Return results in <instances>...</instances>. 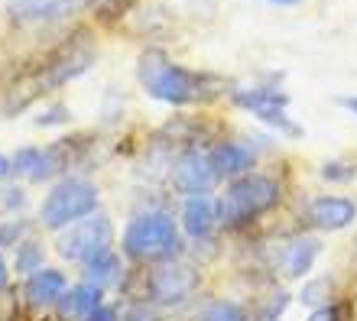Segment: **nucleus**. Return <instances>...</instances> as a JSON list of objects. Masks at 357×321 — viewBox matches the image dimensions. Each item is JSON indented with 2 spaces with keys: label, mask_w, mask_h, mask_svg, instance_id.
<instances>
[{
  "label": "nucleus",
  "mask_w": 357,
  "mask_h": 321,
  "mask_svg": "<svg viewBox=\"0 0 357 321\" xmlns=\"http://www.w3.org/2000/svg\"><path fill=\"white\" fill-rule=\"evenodd\" d=\"M123 253L130 260H172L178 253V227L166 211H143L123 230Z\"/></svg>",
  "instance_id": "f257e3e1"
},
{
  "label": "nucleus",
  "mask_w": 357,
  "mask_h": 321,
  "mask_svg": "<svg viewBox=\"0 0 357 321\" xmlns=\"http://www.w3.org/2000/svg\"><path fill=\"white\" fill-rule=\"evenodd\" d=\"M137 78L146 88V95H153L156 101H166V104H188V101L198 97V78L192 72H185L182 65L169 62L156 49L140 56Z\"/></svg>",
  "instance_id": "f03ea898"
},
{
  "label": "nucleus",
  "mask_w": 357,
  "mask_h": 321,
  "mask_svg": "<svg viewBox=\"0 0 357 321\" xmlns=\"http://www.w3.org/2000/svg\"><path fill=\"white\" fill-rule=\"evenodd\" d=\"M276 201H280V185L270 175L247 172V175L231 182L225 198L218 201V221L225 227H237V224H244V221H250V217L270 211Z\"/></svg>",
  "instance_id": "7ed1b4c3"
},
{
  "label": "nucleus",
  "mask_w": 357,
  "mask_h": 321,
  "mask_svg": "<svg viewBox=\"0 0 357 321\" xmlns=\"http://www.w3.org/2000/svg\"><path fill=\"white\" fill-rule=\"evenodd\" d=\"M94 208H98V189L91 182L66 179L46 195L43 208H39V221L49 230H59V227H68L82 217L94 214Z\"/></svg>",
  "instance_id": "20e7f679"
},
{
  "label": "nucleus",
  "mask_w": 357,
  "mask_h": 321,
  "mask_svg": "<svg viewBox=\"0 0 357 321\" xmlns=\"http://www.w3.org/2000/svg\"><path fill=\"white\" fill-rule=\"evenodd\" d=\"M114 244V227H111V217L104 211H94V214L82 217L75 224H68V230L59 237V256H66L72 263H88L94 256L107 253Z\"/></svg>",
  "instance_id": "39448f33"
},
{
  "label": "nucleus",
  "mask_w": 357,
  "mask_h": 321,
  "mask_svg": "<svg viewBox=\"0 0 357 321\" xmlns=\"http://www.w3.org/2000/svg\"><path fill=\"white\" fill-rule=\"evenodd\" d=\"M150 299L156 305H182L198 289V269L188 263L166 260L150 273Z\"/></svg>",
  "instance_id": "423d86ee"
},
{
  "label": "nucleus",
  "mask_w": 357,
  "mask_h": 321,
  "mask_svg": "<svg viewBox=\"0 0 357 321\" xmlns=\"http://www.w3.org/2000/svg\"><path fill=\"white\" fill-rule=\"evenodd\" d=\"M234 104L244 107V111H250L254 117H260V120L273 123L276 130L289 133V136L299 133V127H296V123L289 120V113H286L289 97L282 95V91H273V88H237Z\"/></svg>",
  "instance_id": "0eeeda50"
},
{
  "label": "nucleus",
  "mask_w": 357,
  "mask_h": 321,
  "mask_svg": "<svg viewBox=\"0 0 357 321\" xmlns=\"http://www.w3.org/2000/svg\"><path fill=\"white\" fill-rule=\"evenodd\" d=\"M169 182H172V189L188 195V198L192 195H208L218 185V169H215V162H211V156H205V152H198V150H188L176 159V166L169 172Z\"/></svg>",
  "instance_id": "6e6552de"
},
{
  "label": "nucleus",
  "mask_w": 357,
  "mask_h": 321,
  "mask_svg": "<svg viewBox=\"0 0 357 321\" xmlns=\"http://www.w3.org/2000/svg\"><path fill=\"white\" fill-rule=\"evenodd\" d=\"M91 0H10V13L20 23H52V19L75 13Z\"/></svg>",
  "instance_id": "1a4fd4ad"
},
{
  "label": "nucleus",
  "mask_w": 357,
  "mask_h": 321,
  "mask_svg": "<svg viewBox=\"0 0 357 321\" xmlns=\"http://www.w3.org/2000/svg\"><path fill=\"white\" fill-rule=\"evenodd\" d=\"M357 217V205L341 195H321L309 205V221L319 230H341Z\"/></svg>",
  "instance_id": "9d476101"
},
{
  "label": "nucleus",
  "mask_w": 357,
  "mask_h": 321,
  "mask_svg": "<svg viewBox=\"0 0 357 321\" xmlns=\"http://www.w3.org/2000/svg\"><path fill=\"white\" fill-rule=\"evenodd\" d=\"M211 162L218 169V179H241L254 166V150L247 143H221L211 152Z\"/></svg>",
  "instance_id": "9b49d317"
},
{
  "label": "nucleus",
  "mask_w": 357,
  "mask_h": 321,
  "mask_svg": "<svg viewBox=\"0 0 357 321\" xmlns=\"http://www.w3.org/2000/svg\"><path fill=\"white\" fill-rule=\"evenodd\" d=\"M215 221H218V208L211 205L208 195H192V198L182 205V227H185V234L195 237V240H205V237L215 230Z\"/></svg>",
  "instance_id": "f8f14e48"
},
{
  "label": "nucleus",
  "mask_w": 357,
  "mask_h": 321,
  "mask_svg": "<svg viewBox=\"0 0 357 321\" xmlns=\"http://www.w3.org/2000/svg\"><path fill=\"white\" fill-rule=\"evenodd\" d=\"M315 256H319V240H312V237H296V240H289L280 253L282 276H289V279L305 276L312 269V263H315Z\"/></svg>",
  "instance_id": "ddd939ff"
},
{
  "label": "nucleus",
  "mask_w": 357,
  "mask_h": 321,
  "mask_svg": "<svg viewBox=\"0 0 357 321\" xmlns=\"http://www.w3.org/2000/svg\"><path fill=\"white\" fill-rule=\"evenodd\" d=\"M101 308V289L91 283H82L75 289H68L62 299H59V312L62 318H82L88 321L94 312Z\"/></svg>",
  "instance_id": "4468645a"
},
{
  "label": "nucleus",
  "mask_w": 357,
  "mask_h": 321,
  "mask_svg": "<svg viewBox=\"0 0 357 321\" xmlns=\"http://www.w3.org/2000/svg\"><path fill=\"white\" fill-rule=\"evenodd\" d=\"M66 292H68L66 276L59 273V269H36L26 283V295H29V302L33 305H52V302H59Z\"/></svg>",
  "instance_id": "2eb2a0df"
},
{
  "label": "nucleus",
  "mask_w": 357,
  "mask_h": 321,
  "mask_svg": "<svg viewBox=\"0 0 357 321\" xmlns=\"http://www.w3.org/2000/svg\"><path fill=\"white\" fill-rule=\"evenodd\" d=\"M121 276V260L107 250V253L94 256V260H88L85 269H82V279L91 285H98V289H104V285H111L114 279Z\"/></svg>",
  "instance_id": "dca6fc26"
},
{
  "label": "nucleus",
  "mask_w": 357,
  "mask_h": 321,
  "mask_svg": "<svg viewBox=\"0 0 357 321\" xmlns=\"http://www.w3.org/2000/svg\"><path fill=\"white\" fill-rule=\"evenodd\" d=\"M29 269H43V246L23 240L17 250V273H29Z\"/></svg>",
  "instance_id": "f3484780"
},
{
  "label": "nucleus",
  "mask_w": 357,
  "mask_h": 321,
  "mask_svg": "<svg viewBox=\"0 0 357 321\" xmlns=\"http://www.w3.org/2000/svg\"><path fill=\"white\" fill-rule=\"evenodd\" d=\"M202 321H247V318L234 302H211L202 312Z\"/></svg>",
  "instance_id": "a211bd4d"
},
{
  "label": "nucleus",
  "mask_w": 357,
  "mask_h": 321,
  "mask_svg": "<svg viewBox=\"0 0 357 321\" xmlns=\"http://www.w3.org/2000/svg\"><path fill=\"white\" fill-rule=\"evenodd\" d=\"M39 162H43V150H33V146H26V150H20L17 156H13V172H20V175L33 179V172L39 169Z\"/></svg>",
  "instance_id": "6ab92c4d"
},
{
  "label": "nucleus",
  "mask_w": 357,
  "mask_h": 321,
  "mask_svg": "<svg viewBox=\"0 0 357 321\" xmlns=\"http://www.w3.org/2000/svg\"><path fill=\"white\" fill-rule=\"evenodd\" d=\"M29 224L26 221H10V224L0 227V246H20L23 237H26Z\"/></svg>",
  "instance_id": "aec40b11"
},
{
  "label": "nucleus",
  "mask_w": 357,
  "mask_h": 321,
  "mask_svg": "<svg viewBox=\"0 0 357 321\" xmlns=\"http://www.w3.org/2000/svg\"><path fill=\"white\" fill-rule=\"evenodd\" d=\"M23 201H26V195L20 189H0V217L10 214V211L23 208Z\"/></svg>",
  "instance_id": "412c9836"
},
{
  "label": "nucleus",
  "mask_w": 357,
  "mask_h": 321,
  "mask_svg": "<svg viewBox=\"0 0 357 321\" xmlns=\"http://www.w3.org/2000/svg\"><path fill=\"white\" fill-rule=\"evenodd\" d=\"M328 289H331V283H328V279H319V283L305 285V289H302V302H305V305H319L321 299H325V295H321V292H328Z\"/></svg>",
  "instance_id": "4be33fe9"
},
{
  "label": "nucleus",
  "mask_w": 357,
  "mask_h": 321,
  "mask_svg": "<svg viewBox=\"0 0 357 321\" xmlns=\"http://www.w3.org/2000/svg\"><path fill=\"white\" fill-rule=\"evenodd\" d=\"M123 321H160V318H156V312H150L146 305H133L130 312L123 315Z\"/></svg>",
  "instance_id": "5701e85b"
},
{
  "label": "nucleus",
  "mask_w": 357,
  "mask_h": 321,
  "mask_svg": "<svg viewBox=\"0 0 357 321\" xmlns=\"http://www.w3.org/2000/svg\"><path fill=\"white\" fill-rule=\"evenodd\" d=\"M335 308H328V305H321V308H315V312H312V318L309 321H335Z\"/></svg>",
  "instance_id": "b1692460"
},
{
  "label": "nucleus",
  "mask_w": 357,
  "mask_h": 321,
  "mask_svg": "<svg viewBox=\"0 0 357 321\" xmlns=\"http://www.w3.org/2000/svg\"><path fill=\"white\" fill-rule=\"evenodd\" d=\"M88 321H117V312H114V308H104V305H101V308H98V312H94Z\"/></svg>",
  "instance_id": "393cba45"
},
{
  "label": "nucleus",
  "mask_w": 357,
  "mask_h": 321,
  "mask_svg": "<svg viewBox=\"0 0 357 321\" xmlns=\"http://www.w3.org/2000/svg\"><path fill=\"white\" fill-rule=\"evenodd\" d=\"M10 172H13V159H7V156H0V182L7 179Z\"/></svg>",
  "instance_id": "a878e982"
},
{
  "label": "nucleus",
  "mask_w": 357,
  "mask_h": 321,
  "mask_svg": "<svg viewBox=\"0 0 357 321\" xmlns=\"http://www.w3.org/2000/svg\"><path fill=\"white\" fill-rule=\"evenodd\" d=\"M7 285V263H3V256H0V289Z\"/></svg>",
  "instance_id": "bb28decb"
},
{
  "label": "nucleus",
  "mask_w": 357,
  "mask_h": 321,
  "mask_svg": "<svg viewBox=\"0 0 357 321\" xmlns=\"http://www.w3.org/2000/svg\"><path fill=\"white\" fill-rule=\"evenodd\" d=\"M341 104L348 107V111H354V113H357V97H344V101H341Z\"/></svg>",
  "instance_id": "cd10ccee"
},
{
  "label": "nucleus",
  "mask_w": 357,
  "mask_h": 321,
  "mask_svg": "<svg viewBox=\"0 0 357 321\" xmlns=\"http://www.w3.org/2000/svg\"><path fill=\"white\" fill-rule=\"evenodd\" d=\"M273 3H299V0H273Z\"/></svg>",
  "instance_id": "c85d7f7f"
}]
</instances>
